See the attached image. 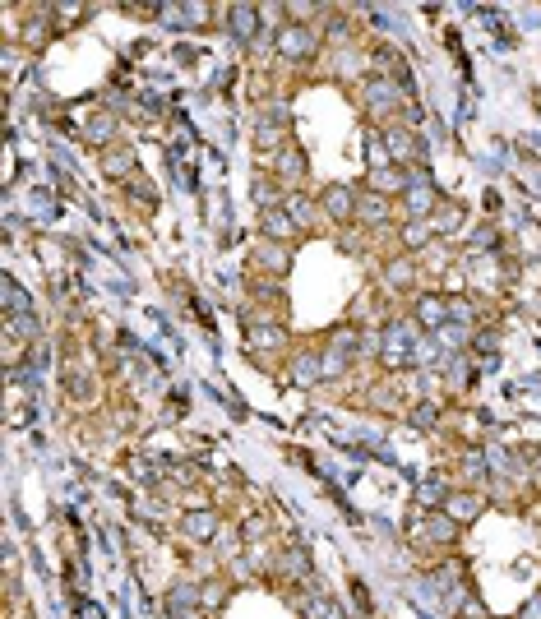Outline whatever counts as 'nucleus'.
Returning <instances> with one entry per match:
<instances>
[{"label":"nucleus","instance_id":"nucleus-25","mask_svg":"<svg viewBox=\"0 0 541 619\" xmlns=\"http://www.w3.org/2000/svg\"><path fill=\"white\" fill-rule=\"evenodd\" d=\"M181 619H199V615H181Z\"/></svg>","mask_w":541,"mask_h":619},{"label":"nucleus","instance_id":"nucleus-4","mask_svg":"<svg viewBox=\"0 0 541 619\" xmlns=\"http://www.w3.org/2000/svg\"><path fill=\"white\" fill-rule=\"evenodd\" d=\"M319 208L329 213V218H352V213H357V194H352L347 185H329L324 199H319Z\"/></svg>","mask_w":541,"mask_h":619},{"label":"nucleus","instance_id":"nucleus-5","mask_svg":"<svg viewBox=\"0 0 541 619\" xmlns=\"http://www.w3.org/2000/svg\"><path fill=\"white\" fill-rule=\"evenodd\" d=\"M366 102H370V111H389L393 102H402V88L393 84V79H370V84H366Z\"/></svg>","mask_w":541,"mask_h":619},{"label":"nucleus","instance_id":"nucleus-12","mask_svg":"<svg viewBox=\"0 0 541 619\" xmlns=\"http://www.w3.org/2000/svg\"><path fill=\"white\" fill-rule=\"evenodd\" d=\"M213 527H218V518H213L209 508H204V513H190V518H185V532H190V536H209Z\"/></svg>","mask_w":541,"mask_h":619},{"label":"nucleus","instance_id":"nucleus-9","mask_svg":"<svg viewBox=\"0 0 541 619\" xmlns=\"http://www.w3.org/2000/svg\"><path fill=\"white\" fill-rule=\"evenodd\" d=\"M5 310L9 314H33V301L19 291V282H5Z\"/></svg>","mask_w":541,"mask_h":619},{"label":"nucleus","instance_id":"nucleus-17","mask_svg":"<svg viewBox=\"0 0 541 619\" xmlns=\"http://www.w3.org/2000/svg\"><path fill=\"white\" fill-rule=\"evenodd\" d=\"M134 166V157L130 153H111V157H102V171H116V176H125Z\"/></svg>","mask_w":541,"mask_h":619},{"label":"nucleus","instance_id":"nucleus-6","mask_svg":"<svg viewBox=\"0 0 541 619\" xmlns=\"http://www.w3.org/2000/svg\"><path fill=\"white\" fill-rule=\"evenodd\" d=\"M254 28H259V9L254 5H232V33L241 37V42H250Z\"/></svg>","mask_w":541,"mask_h":619},{"label":"nucleus","instance_id":"nucleus-16","mask_svg":"<svg viewBox=\"0 0 541 619\" xmlns=\"http://www.w3.org/2000/svg\"><path fill=\"white\" fill-rule=\"evenodd\" d=\"M111 130H116V121H111V116H93V125H88V134H93L97 144H106V139H111Z\"/></svg>","mask_w":541,"mask_h":619},{"label":"nucleus","instance_id":"nucleus-3","mask_svg":"<svg viewBox=\"0 0 541 619\" xmlns=\"http://www.w3.org/2000/svg\"><path fill=\"white\" fill-rule=\"evenodd\" d=\"M407 218H421V213H430L435 208V190H430V181H426V171L417 176V181H407Z\"/></svg>","mask_w":541,"mask_h":619},{"label":"nucleus","instance_id":"nucleus-10","mask_svg":"<svg viewBox=\"0 0 541 619\" xmlns=\"http://www.w3.org/2000/svg\"><path fill=\"white\" fill-rule=\"evenodd\" d=\"M319 375H324V366H314V356H297V366H292V379H297V384H314Z\"/></svg>","mask_w":541,"mask_h":619},{"label":"nucleus","instance_id":"nucleus-8","mask_svg":"<svg viewBox=\"0 0 541 619\" xmlns=\"http://www.w3.org/2000/svg\"><path fill=\"white\" fill-rule=\"evenodd\" d=\"M278 171L287 176V181H297V176L306 171V153H301V149H287V153L278 157Z\"/></svg>","mask_w":541,"mask_h":619},{"label":"nucleus","instance_id":"nucleus-18","mask_svg":"<svg viewBox=\"0 0 541 619\" xmlns=\"http://www.w3.org/2000/svg\"><path fill=\"white\" fill-rule=\"evenodd\" d=\"M430 536H435V541H454V518H430Z\"/></svg>","mask_w":541,"mask_h":619},{"label":"nucleus","instance_id":"nucleus-11","mask_svg":"<svg viewBox=\"0 0 541 619\" xmlns=\"http://www.w3.org/2000/svg\"><path fill=\"white\" fill-rule=\"evenodd\" d=\"M417 310H421V319H426V323H445V314H449V306L440 296H421Z\"/></svg>","mask_w":541,"mask_h":619},{"label":"nucleus","instance_id":"nucleus-21","mask_svg":"<svg viewBox=\"0 0 541 619\" xmlns=\"http://www.w3.org/2000/svg\"><path fill=\"white\" fill-rule=\"evenodd\" d=\"M445 218H435V231H449V227H458V208L449 203V208H440Z\"/></svg>","mask_w":541,"mask_h":619},{"label":"nucleus","instance_id":"nucleus-2","mask_svg":"<svg viewBox=\"0 0 541 619\" xmlns=\"http://www.w3.org/2000/svg\"><path fill=\"white\" fill-rule=\"evenodd\" d=\"M278 51H282V56H292V61H306V56L314 51V42H310V33H306V28L287 24V28L278 33Z\"/></svg>","mask_w":541,"mask_h":619},{"label":"nucleus","instance_id":"nucleus-23","mask_svg":"<svg viewBox=\"0 0 541 619\" xmlns=\"http://www.w3.org/2000/svg\"><path fill=\"white\" fill-rule=\"evenodd\" d=\"M523 619H541V596H532V601H527V610H523Z\"/></svg>","mask_w":541,"mask_h":619},{"label":"nucleus","instance_id":"nucleus-15","mask_svg":"<svg viewBox=\"0 0 541 619\" xmlns=\"http://www.w3.org/2000/svg\"><path fill=\"white\" fill-rule=\"evenodd\" d=\"M254 347H282V328H250Z\"/></svg>","mask_w":541,"mask_h":619},{"label":"nucleus","instance_id":"nucleus-1","mask_svg":"<svg viewBox=\"0 0 541 619\" xmlns=\"http://www.w3.org/2000/svg\"><path fill=\"white\" fill-rule=\"evenodd\" d=\"M412 356V328L407 323H389L384 328V361L389 366H402Z\"/></svg>","mask_w":541,"mask_h":619},{"label":"nucleus","instance_id":"nucleus-14","mask_svg":"<svg viewBox=\"0 0 541 619\" xmlns=\"http://www.w3.org/2000/svg\"><path fill=\"white\" fill-rule=\"evenodd\" d=\"M384 208H389V203L379 199V194H370V199H361V203H357V213H361L366 222H384Z\"/></svg>","mask_w":541,"mask_h":619},{"label":"nucleus","instance_id":"nucleus-7","mask_svg":"<svg viewBox=\"0 0 541 619\" xmlns=\"http://www.w3.org/2000/svg\"><path fill=\"white\" fill-rule=\"evenodd\" d=\"M477 508H481L477 495H454V499H449V518H454V523H472Z\"/></svg>","mask_w":541,"mask_h":619},{"label":"nucleus","instance_id":"nucleus-22","mask_svg":"<svg viewBox=\"0 0 541 619\" xmlns=\"http://www.w3.org/2000/svg\"><path fill=\"white\" fill-rule=\"evenodd\" d=\"M287 213H297V222H310V218H314L306 199H287Z\"/></svg>","mask_w":541,"mask_h":619},{"label":"nucleus","instance_id":"nucleus-13","mask_svg":"<svg viewBox=\"0 0 541 619\" xmlns=\"http://www.w3.org/2000/svg\"><path fill=\"white\" fill-rule=\"evenodd\" d=\"M389 153H393V157H412V153H417L412 134H407V130H389Z\"/></svg>","mask_w":541,"mask_h":619},{"label":"nucleus","instance_id":"nucleus-20","mask_svg":"<svg viewBox=\"0 0 541 619\" xmlns=\"http://www.w3.org/2000/svg\"><path fill=\"white\" fill-rule=\"evenodd\" d=\"M264 227H269V236H292V222L278 218V213H269V222H264Z\"/></svg>","mask_w":541,"mask_h":619},{"label":"nucleus","instance_id":"nucleus-24","mask_svg":"<svg viewBox=\"0 0 541 619\" xmlns=\"http://www.w3.org/2000/svg\"><path fill=\"white\" fill-rule=\"evenodd\" d=\"M426 241V227H407V245H421Z\"/></svg>","mask_w":541,"mask_h":619},{"label":"nucleus","instance_id":"nucleus-19","mask_svg":"<svg viewBox=\"0 0 541 619\" xmlns=\"http://www.w3.org/2000/svg\"><path fill=\"white\" fill-rule=\"evenodd\" d=\"M306 615H310V619H342V615H338V605H329V601H310V605H306Z\"/></svg>","mask_w":541,"mask_h":619}]
</instances>
